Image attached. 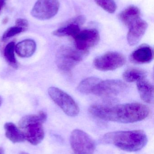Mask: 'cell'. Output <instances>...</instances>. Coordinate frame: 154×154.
Segmentation results:
<instances>
[{
  "mask_svg": "<svg viewBox=\"0 0 154 154\" xmlns=\"http://www.w3.org/2000/svg\"><path fill=\"white\" fill-rule=\"evenodd\" d=\"M15 46L13 42L8 43L5 48L4 55L7 63L11 67L16 69L18 67V65L14 54Z\"/></svg>",
  "mask_w": 154,
  "mask_h": 154,
  "instance_id": "ac0fdd59",
  "label": "cell"
},
{
  "mask_svg": "<svg viewBox=\"0 0 154 154\" xmlns=\"http://www.w3.org/2000/svg\"><path fill=\"white\" fill-rule=\"evenodd\" d=\"M59 6L58 0H38L33 6L31 14L39 20H49L58 13Z\"/></svg>",
  "mask_w": 154,
  "mask_h": 154,
  "instance_id": "9c48e42d",
  "label": "cell"
},
{
  "mask_svg": "<svg viewBox=\"0 0 154 154\" xmlns=\"http://www.w3.org/2000/svg\"><path fill=\"white\" fill-rule=\"evenodd\" d=\"M137 87L141 99L147 103H152L153 101V86L145 78L137 81Z\"/></svg>",
  "mask_w": 154,
  "mask_h": 154,
  "instance_id": "4fadbf2b",
  "label": "cell"
},
{
  "mask_svg": "<svg viewBox=\"0 0 154 154\" xmlns=\"http://www.w3.org/2000/svg\"><path fill=\"white\" fill-rule=\"evenodd\" d=\"M99 6L110 14L115 12L117 5L114 0H94Z\"/></svg>",
  "mask_w": 154,
  "mask_h": 154,
  "instance_id": "44dd1931",
  "label": "cell"
},
{
  "mask_svg": "<svg viewBox=\"0 0 154 154\" xmlns=\"http://www.w3.org/2000/svg\"><path fill=\"white\" fill-rule=\"evenodd\" d=\"M48 93L52 100L70 117H75L79 113L78 106L75 100L65 91L56 87H52L48 89Z\"/></svg>",
  "mask_w": 154,
  "mask_h": 154,
  "instance_id": "5b68a950",
  "label": "cell"
},
{
  "mask_svg": "<svg viewBox=\"0 0 154 154\" xmlns=\"http://www.w3.org/2000/svg\"><path fill=\"white\" fill-rule=\"evenodd\" d=\"M80 31L79 25L72 23L66 24L65 26L54 31L52 34L57 37L71 36L74 38Z\"/></svg>",
  "mask_w": 154,
  "mask_h": 154,
  "instance_id": "e0dca14e",
  "label": "cell"
},
{
  "mask_svg": "<svg viewBox=\"0 0 154 154\" xmlns=\"http://www.w3.org/2000/svg\"><path fill=\"white\" fill-rule=\"evenodd\" d=\"M86 20V17L84 15H80L68 21L67 24L72 23V24H77L80 26L84 24Z\"/></svg>",
  "mask_w": 154,
  "mask_h": 154,
  "instance_id": "603a6c76",
  "label": "cell"
},
{
  "mask_svg": "<svg viewBox=\"0 0 154 154\" xmlns=\"http://www.w3.org/2000/svg\"><path fill=\"white\" fill-rule=\"evenodd\" d=\"M5 130L6 137L13 143H22L25 141L24 136L21 130L14 124L8 122L5 124Z\"/></svg>",
  "mask_w": 154,
  "mask_h": 154,
  "instance_id": "2e32d148",
  "label": "cell"
},
{
  "mask_svg": "<svg viewBox=\"0 0 154 154\" xmlns=\"http://www.w3.org/2000/svg\"><path fill=\"white\" fill-rule=\"evenodd\" d=\"M88 51H81L68 46L60 48L56 55V63L60 70L69 72L87 56Z\"/></svg>",
  "mask_w": 154,
  "mask_h": 154,
  "instance_id": "277c9868",
  "label": "cell"
},
{
  "mask_svg": "<svg viewBox=\"0 0 154 154\" xmlns=\"http://www.w3.org/2000/svg\"><path fill=\"white\" fill-rule=\"evenodd\" d=\"M0 154H5L4 150L2 147H0Z\"/></svg>",
  "mask_w": 154,
  "mask_h": 154,
  "instance_id": "484cf974",
  "label": "cell"
},
{
  "mask_svg": "<svg viewBox=\"0 0 154 154\" xmlns=\"http://www.w3.org/2000/svg\"><path fill=\"white\" fill-rule=\"evenodd\" d=\"M89 111L92 116L101 120L124 124L142 121L150 113L148 107L138 103L116 106L94 105L90 106Z\"/></svg>",
  "mask_w": 154,
  "mask_h": 154,
  "instance_id": "6da1fadb",
  "label": "cell"
},
{
  "mask_svg": "<svg viewBox=\"0 0 154 154\" xmlns=\"http://www.w3.org/2000/svg\"><path fill=\"white\" fill-rule=\"evenodd\" d=\"M146 75V72L144 70L138 69H129L125 71L123 74V78L125 81L132 82L145 78Z\"/></svg>",
  "mask_w": 154,
  "mask_h": 154,
  "instance_id": "ffe728a7",
  "label": "cell"
},
{
  "mask_svg": "<svg viewBox=\"0 0 154 154\" xmlns=\"http://www.w3.org/2000/svg\"><path fill=\"white\" fill-rule=\"evenodd\" d=\"M102 141L123 151L136 152L146 146L148 139L143 131L137 130L110 132L103 136Z\"/></svg>",
  "mask_w": 154,
  "mask_h": 154,
  "instance_id": "7a4b0ae2",
  "label": "cell"
},
{
  "mask_svg": "<svg viewBox=\"0 0 154 154\" xmlns=\"http://www.w3.org/2000/svg\"><path fill=\"white\" fill-rule=\"evenodd\" d=\"M20 154H29L25 152H21Z\"/></svg>",
  "mask_w": 154,
  "mask_h": 154,
  "instance_id": "83f0119b",
  "label": "cell"
},
{
  "mask_svg": "<svg viewBox=\"0 0 154 154\" xmlns=\"http://www.w3.org/2000/svg\"><path fill=\"white\" fill-rule=\"evenodd\" d=\"M2 103V97L0 96V106H1Z\"/></svg>",
  "mask_w": 154,
  "mask_h": 154,
  "instance_id": "4316f807",
  "label": "cell"
},
{
  "mask_svg": "<svg viewBox=\"0 0 154 154\" xmlns=\"http://www.w3.org/2000/svg\"><path fill=\"white\" fill-rule=\"evenodd\" d=\"M100 80L97 77L86 78L79 83L77 88V90L82 94H91L93 88Z\"/></svg>",
  "mask_w": 154,
  "mask_h": 154,
  "instance_id": "d6986e66",
  "label": "cell"
},
{
  "mask_svg": "<svg viewBox=\"0 0 154 154\" xmlns=\"http://www.w3.org/2000/svg\"><path fill=\"white\" fill-rule=\"evenodd\" d=\"M148 24L141 19H139L130 25L127 35V40L130 46H134L141 40L147 29Z\"/></svg>",
  "mask_w": 154,
  "mask_h": 154,
  "instance_id": "8fae6325",
  "label": "cell"
},
{
  "mask_svg": "<svg viewBox=\"0 0 154 154\" xmlns=\"http://www.w3.org/2000/svg\"><path fill=\"white\" fill-rule=\"evenodd\" d=\"M153 51L148 45H143L134 51L130 56L131 61L136 64L150 63L153 59Z\"/></svg>",
  "mask_w": 154,
  "mask_h": 154,
  "instance_id": "7c38bea8",
  "label": "cell"
},
{
  "mask_svg": "<svg viewBox=\"0 0 154 154\" xmlns=\"http://www.w3.org/2000/svg\"><path fill=\"white\" fill-rule=\"evenodd\" d=\"M36 49V43L33 40L30 39L24 40L15 46V51L21 57L28 58L31 57Z\"/></svg>",
  "mask_w": 154,
  "mask_h": 154,
  "instance_id": "5bb4252c",
  "label": "cell"
},
{
  "mask_svg": "<svg viewBox=\"0 0 154 154\" xmlns=\"http://www.w3.org/2000/svg\"><path fill=\"white\" fill-rule=\"evenodd\" d=\"M126 84L118 80L101 79L96 83L92 89L91 94L99 97H113L122 94L126 91Z\"/></svg>",
  "mask_w": 154,
  "mask_h": 154,
  "instance_id": "52a82bcc",
  "label": "cell"
},
{
  "mask_svg": "<svg viewBox=\"0 0 154 154\" xmlns=\"http://www.w3.org/2000/svg\"><path fill=\"white\" fill-rule=\"evenodd\" d=\"M15 24H16V26L21 27V28L26 29V28L28 27L29 23H28V21L25 19L19 18V19H17L15 21Z\"/></svg>",
  "mask_w": 154,
  "mask_h": 154,
  "instance_id": "cb8c5ba5",
  "label": "cell"
},
{
  "mask_svg": "<svg viewBox=\"0 0 154 154\" xmlns=\"http://www.w3.org/2000/svg\"><path fill=\"white\" fill-rule=\"evenodd\" d=\"M140 10L137 6L131 5L119 14L118 18L124 25L129 27L140 19Z\"/></svg>",
  "mask_w": 154,
  "mask_h": 154,
  "instance_id": "9a60e30c",
  "label": "cell"
},
{
  "mask_svg": "<svg viewBox=\"0 0 154 154\" xmlns=\"http://www.w3.org/2000/svg\"><path fill=\"white\" fill-rule=\"evenodd\" d=\"M126 63L124 55L117 52H109L97 57L94 61V67L101 71L115 70Z\"/></svg>",
  "mask_w": 154,
  "mask_h": 154,
  "instance_id": "ba28073f",
  "label": "cell"
},
{
  "mask_svg": "<svg viewBox=\"0 0 154 154\" xmlns=\"http://www.w3.org/2000/svg\"><path fill=\"white\" fill-rule=\"evenodd\" d=\"M47 118L46 113L41 111L37 114L24 116L19 121V127L25 140L33 145H37L43 140L45 134L42 124Z\"/></svg>",
  "mask_w": 154,
  "mask_h": 154,
  "instance_id": "3957f363",
  "label": "cell"
},
{
  "mask_svg": "<svg viewBox=\"0 0 154 154\" xmlns=\"http://www.w3.org/2000/svg\"><path fill=\"white\" fill-rule=\"evenodd\" d=\"M25 30V29L17 26L10 27L9 29H7L3 34L2 40H5L7 39L11 38V37L19 34Z\"/></svg>",
  "mask_w": 154,
  "mask_h": 154,
  "instance_id": "7402d4cb",
  "label": "cell"
},
{
  "mask_svg": "<svg viewBox=\"0 0 154 154\" xmlns=\"http://www.w3.org/2000/svg\"><path fill=\"white\" fill-rule=\"evenodd\" d=\"M5 1L6 0H0V11L3 8V6L4 5Z\"/></svg>",
  "mask_w": 154,
  "mask_h": 154,
  "instance_id": "d4e9b609",
  "label": "cell"
},
{
  "mask_svg": "<svg viewBox=\"0 0 154 154\" xmlns=\"http://www.w3.org/2000/svg\"><path fill=\"white\" fill-rule=\"evenodd\" d=\"M70 141L74 154H93L95 152V142L87 133L82 130H73Z\"/></svg>",
  "mask_w": 154,
  "mask_h": 154,
  "instance_id": "8992f818",
  "label": "cell"
},
{
  "mask_svg": "<svg viewBox=\"0 0 154 154\" xmlns=\"http://www.w3.org/2000/svg\"><path fill=\"white\" fill-rule=\"evenodd\" d=\"M73 38L76 49L81 51H88L89 49L98 43L100 36L96 29H91L80 31Z\"/></svg>",
  "mask_w": 154,
  "mask_h": 154,
  "instance_id": "30bf717a",
  "label": "cell"
}]
</instances>
